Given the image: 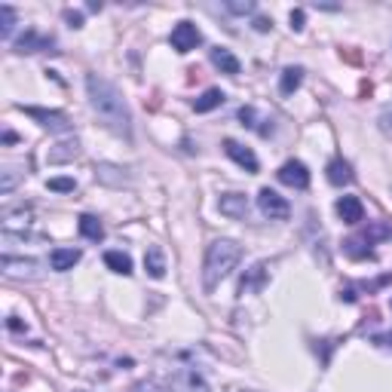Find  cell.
I'll use <instances>...</instances> for the list:
<instances>
[{
	"mask_svg": "<svg viewBox=\"0 0 392 392\" xmlns=\"http://www.w3.org/2000/svg\"><path fill=\"white\" fill-rule=\"evenodd\" d=\"M86 92H89V104H92V111L98 113V120H102L113 135L129 141L132 138V113L126 108L120 89L113 86L111 80H104V77L89 74L86 77Z\"/></svg>",
	"mask_w": 392,
	"mask_h": 392,
	"instance_id": "cell-1",
	"label": "cell"
},
{
	"mask_svg": "<svg viewBox=\"0 0 392 392\" xmlns=\"http://www.w3.org/2000/svg\"><path fill=\"white\" fill-rule=\"evenodd\" d=\"M242 261V245L233 239H215L205 252V263H203V288L215 291L227 276L236 270V263Z\"/></svg>",
	"mask_w": 392,
	"mask_h": 392,
	"instance_id": "cell-2",
	"label": "cell"
},
{
	"mask_svg": "<svg viewBox=\"0 0 392 392\" xmlns=\"http://www.w3.org/2000/svg\"><path fill=\"white\" fill-rule=\"evenodd\" d=\"M22 113H28L31 120H37L44 129L49 132H68L71 129V120H68V113H62V111H46V108H31V104H16Z\"/></svg>",
	"mask_w": 392,
	"mask_h": 392,
	"instance_id": "cell-3",
	"label": "cell"
},
{
	"mask_svg": "<svg viewBox=\"0 0 392 392\" xmlns=\"http://www.w3.org/2000/svg\"><path fill=\"white\" fill-rule=\"evenodd\" d=\"M258 209H261V215L270 218V221H285V218L291 215L288 199L279 196L276 190H270V187H263L261 194H258Z\"/></svg>",
	"mask_w": 392,
	"mask_h": 392,
	"instance_id": "cell-4",
	"label": "cell"
},
{
	"mask_svg": "<svg viewBox=\"0 0 392 392\" xmlns=\"http://www.w3.org/2000/svg\"><path fill=\"white\" fill-rule=\"evenodd\" d=\"M172 49L175 53H190V49H196L199 44H203V34H199V28L194 25V22H178L175 28H172Z\"/></svg>",
	"mask_w": 392,
	"mask_h": 392,
	"instance_id": "cell-5",
	"label": "cell"
},
{
	"mask_svg": "<svg viewBox=\"0 0 392 392\" xmlns=\"http://www.w3.org/2000/svg\"><path fill=\"white\" fill-rule=\"evenodd\" d=\"M3 276H10V279H37L40 276V263L31 261V258H10V254H3Z\"/></svg>",
	"mask_w": 392,
	"mask_h": 392,
	"instance_id": "cell-6",
	"label": "cell"
},
{
	"mask_svg": "<svg viewBox=\"0 0 392 392\" xmlns=\"http://www.w3.org/2000/svg\"><path fill=\"white\" fill-rule=\"evenodd\" d=\"M267 282H270V270H267V263H252V267L242 273V279H239V295H258V291L267 288Z\"/></svg>",
	"mask_w": 392,
	"mask_h": 392,
	"instance_id": "cell-7",
	"label": "cell"
},
{
	"mask_svg": "<svg viewBox=\"0 0 392 392\" xmlns=\"http://www.w3.org/2000/svg\"><path fill=\"white\" fill-rule=\"evenodd\" d=\"M276 178H279L282 184H288V187H295V190L310 187V169H306L301 160H288L279 172H276Z\"/></svg>",
	"mask_w": 392,
	"mask_h": 392,
	"instance_id": "cell-8",
	"label": "cell"
},
{
	"mask_svg": "<svg viewBox=\"0 0 392 392\" xmlns=\"http://www.w3.org/2000/svg\"><path fill=\"white\" fill-rule=\"evenodd\" d=\"M224 153L230 156V160L236 162V166H242L245 172H252V175L261 169V162H258V156H254L252 147L239 144V141H233V138H227V141H224Z\"/></svg>",
	"mask_w": 392,
	"mask_h": 392,
	"instance_id": "cell-9",
	"label": "cell"
},
{
	"mask_svg": "<svg viewBox=\"0 0 392 392\" xmlns=\"http://www.w3.org/2000/svg\"><path fill=\"white\" fill-rule=\"evenodd\" d=\"M172 392H212L194 368H178L172 374Z\"/></svg>",
	"mask_w": 392,
	"mask_h": 392,
	"instance_id": "cell-10",
	"label": "cell"
},
{
	"mask_svg": "<svg viewBox=\"0 0 392 392\" xmlns=\"http://www.w3.org/2000/svg\"><path fill=\"white\" fill-rule=\"evenodd\" d=\"M334 209H337V218L344 221V224H359V221L365 218V205H362L359 196H340Z\"/></svg>",
	"mask_w": 392,
	"mask_h": 392,
	"instance_id": "cell-11",
	"label": "cell"
},
{
	"mask_svg": "<svg viewBox=\"0 0 392 392\" xmlns=\"http://www.w3.org/2000/svg\"><path fill=\"white\" fill-rule=\"evenodd\" d=\"M325 175H328V181L334 184V187H344V184H353V166L344 160V156H334L331 162L325 166Z\"/></svg>",
	"mask_w": 392,
	"mask_h": 392,
	"instance_id": "cell-12",
	"label": "cell"
},
{
	"mask_svg": "<svg viewBox=\"0 0 392 392\" xmlns=\"http://www.w3.org/2000/svg\"><path fill=\"white\" fill-rule=\"evenodd\" d=\"M218 209H221V215H227V218H245L248 215V199L242 196V194H224L218 199Z\"/></svg>",
	"mask_w": 392,
	"mask_h": 392,
	"instance_id": "cell-13",
	"label": "cell"
},
{
	"mask_svg": "<svg viewBox=\"0 0 392 392\" xmlns=\"http://www.w3.org/2000/svg\"><path fill=\"white\" fill-rule=\"evenodd\" d=\"M80 248H53L49 252V267L65 273V270H74V263H80Z\"/></svg>",
	"mask_w": 392,
	"mask_h": 392,
	"instance_id": "cell-14",
	"label": "cell"
},
{
	"mask_svg": "<svg viewBox=\"0 0 392 392\" xmlns=\"http://www.w3.org/2000/svg\"><path fill=\"white\" fill-rule=\"evenodd\" d=\"M212 65H215L221 74H230V77H236L242 65H239V59L230 53V49H224V46H215L212 49Z\"/></svg>",
	"mask_w": 392,
	"mask_h": 392,
	"instance_id": "cell-15",
	"label": "cell"
},
{
	"mask_svg": "<svg viewBox=\"0 0 392 392\" xmlns=\"http://www.w3.org/2000/svg\"><path fill=\"white\" fill-rule=\"evenodd\" d=\"M12 46H16V53H40V49L53 46V37H44V34H37V31H25Z\"/></svg>",
	"mask_w": 392,
	"mask_h": 392,
	"instance_id": "cell-16",
	"label": "cell"
},
{
	"mask_svg": "<svg viewBox=\"0 0 392 392\" xmlns=\"http://www.w3.org/2000/svg\"><path fill=\"white\" fill-rule=\"evenodd\" d=\"M144 270L153 279H162V276H166V254H162L160 245H151L144 252Z\"/></svg>",
	"mask_w": 392,
	"mask_h": 392,
	"instance_id": "cell-17",
	"label": "cell"
},
{
	"mask_svg": "<svg viewBox=\"0 0 392 392\" xmlns=\"http://www.w3.org/2000/svg\"><path fill=\"white\" fill-rule=\"evenodd\" d=\"M77 227H80V236L83 239H89V242H102L104 239V224L95 215H80Z\"/></svg>",
	"mask_w": 392,
	"mask_h": 392,
	"instance_id": "cell-18",
	"label": "cell"
},
{
	"mask_svg": "<svg viewBox=\"0 0 392 392\" xmlns=\"http://www.w3.org/2000/svg\"><path fill=\"white\" fill-rule=\"evenodd\" d=\"M95 178L102 184H111V187H123V184H129V178L123 175V169L120 166H111V162H102V166H95Z\"/></svg>",
	"mask_w": 392,
	"mask_h": 392,
	"instance_id": "cell-19",
	"label": "cell"
},
{
	"mask_svg": "<svg viewBox=\"0 0 392 392\" xmlns=\"http://www.w3.org/2000/svg\"><path fill=\"white\" fill-rule=\"evenodd\" d=\"M239 120H242V126H248V129H254V132H261V135H270L273 129H270V120H263L258 117V111L252 108V104H245V108H239Z\"/></svg>",
	"mask_w": 392,
	"mask_h": 392,
	"instance_id": "cell-20",
	"label": "cell"
},
{
	"mask_svg": "<svg viewBox=\"0 0 392 392\" xmlns=\"http://www.w3.org/2000/svg\"><path fill=\"white\" fill-rule=\"evenodd\" d=\"M77 156H80V144H77V138H71V141H59L49 151V162H71Z\"/></svg>",
	"mask_w": 392,
	"mask_h": 392,
	"instance_id": "cell-21",
	"label": "cell"
},
{
	"mask_svg": "<svg viewBox=\"0 0 392 392\" xmlns=\"http://www.w3.org/2000/svg\"><path fill=\"white\" fill-rule=\"evenodd\" d=\"M304 83V68H285L279 77V92L282 95H295Z\"/></svg>",
	"mask_w": 392,
	"mask_h": 392,
	"instance_id": "cell-22",
	"label": "cell"
},
{
	"mask_svg": "<svg viewBox=\"0 0 392 392\" xmlns=\"http://www.w3.org/2000/svg\"><path fill=\"white\" fill-rule=\"evenodd\" d=\"M224 98H227V95H224L221 89H205L203 95H199L196 102H194V111H196V113H209V111L221 108V104H224Z\"/></svg>",
	"mask_w": 392,
	"mask_h": 392,
	"instance_id": "cell-23",
	"label": "cell"
},
{
	"mask_svg": "<svg viewBox=\"0 0 392 392\" xmlns=\"http://www.w3.org/2000/svg\"><path fill=\"white\" fill-rule=\"evenodd\" d=\"M344 252L349 254L353 261H371L374 258V252H371V245L362 236H353V239H346L344 242Z\"/></svg>",
	"mask_w": 392,
	"mask_h": 392,
	"instance_id": "cell-24",
	"label": "cell"
},
{
	"mask_svg": "<svg viewBox=\"0 0 392 392\" xmlns=\"http://www.w3.org/2000/svg\"><path fill=\"white\" fill-rule=\"evenodd\" d=\"M104 263H108L113 273H120V276L132 273V258H129V254H123V252H108V254H104Z\"/></svg>",
	"mask_w": 392,
	"mask_h": 392,
	"instance_id": "cell-25",
	"label": "cell"
},
{
	"mask_svg": "<svg viewBox=\"0 0 392 392\" xmlns=\"http://www.w3.org/2000/svg\"><path fill=\"white\" fill-rule=\"evenodd\" d=\"M359 236L365 239L368 245H374V242H380V239H392V227L389 224H368V230H362Z\"/></svg>",
	"mask_w": 392,
	"mask_h": 392,
	"instance_id": "cell-26",
	"label": "cell"
},
{
	"mask_svg": "<svg viewBox=\"0 0 392 392\" xmlns=\"http://www.w3.org/2000/svg\"><path fill=\"white\" fill-rule=\"evenodd\" d=\"M12 28H16V10L12 6H0V37H10Z\"/></svg>",
	"mask_w": 392,
	"mask_h": 392,
	"instance_id": "cell-27",
	"label": "cell"
},
{
	"mask_svg": "<svg viewBox=\"0 0 392 392\" xmlns=\"http://www.w3.org/2000/svg\"><path fill=\"white\" fill-rule=\"evenodd\" d=\"M46 187L53 190V194H74V190H77V181H74V178H49Z\"/></svg>",
	"mask_w": 392,
	"mask_h": 392,
	"instance_id": "cell-28",
	"label": "cell"
},
{
	"mask_svg": "<svg viewBox=\"0 0 392 392\" xmlns=\"http://www.w3.org/2000/svg\"><path fill=\"white\" fill-rule=\"evenodd\" d=\"M19 184V175L12 169H3V178H0V194H12Z\"/></svg>",
	"mask_w": 392,
	"mask_h": 392,
	"instance_id": "cell-29",
	"label": "cell"
},
{
	"mask_svg": "<svg viewBox=\"0 0 392 392\" xmlns=\"http://www.w3.org/2000/svg\"><path fill=\"white\" fill-rule=\"evenodd\" d=\"M227 12H233V16H248V12H254V3L252 0H236V3H224Z\"/></svg>",
	"mask_w": 392,
	"mask_h": 392,
	"instance_id": "cell-30",
	"label": "cell"
},
{
	"mask_svg": "<svg viewBox=\"0 0 392 392\" xmlns=\"http://www.w3.org/2000/svg\"><path fill=\"white\" fill-rule=\"evenodd\" d=\"M129 392H162V389H160V383L156 380H141V383H135Z\"/></svg>",
	"mask_w": 392,
	"mask_h": 392,
	"instance_id": "cell-31",
	"label": "cell"
},
{
	"mask_svg": "<svg viewBox=\"0 0 392 392\" xmlns=\"http://www.w3.org/2000/svg\"><path fill=\"white\" fill-rule=\"evenodd\" d=\"M371 344H377V346H383V349H392V331L374 334V337H371Z\"/></svg>",
	"mask_w": 392,
	"mask_h": 392,
	"instance_id": "cell-32",
	"label": "cell"
},
{
	"mask_svg": "<svg viewBox=\"0 0 392 392\" xmlns=\"http://www.w3.org/2000/svg\"><path fill=\"white\" fill-rule=\"evenodd\" d=\"M65 22L71 28H83V16H80V12H74V10H65Z\"/></svg>",
	"mask_w": 392,
	"mask_h": 392,
	"instance_id": "cell-33",
	"label": "cell"
},
{
	"mask_svg": "<svg viewBox=\"0 0 392 392\" xmlns=\"http://www.w3.org/2000/svg\"><path fill=\"white\" fill-rule=\"evenodd\" d=\"M291 28L304 31V10H291Z\"/></svg>",
	"mask_w": 392,
	"mask_h": 392,
	"instance_id": "cell-34",
	"label": "cell"
},
{
	"mask_svg": "<svg viewBox=\"0 0 392 392\" xmlns=\"http://www.w3.org/2000/svg\"><path fill=\"white\" fill-rule=\"evenodd\" d=\"M270 28H273V22H270V19H263V16H258L254 19V31H261V34H267Z\"/></svg>",
	"mask_w": 392,
	"mask_h": 392,
	"instance_id": "cell-35",
	"label": "cell"
},
{
	"mask_svg": "<svg viewBox=\"0 0 392 392\" xmlns=\"http://www.w3.org/2000/svg\"><path fill=\"white\" fill-rule=\"evenodd\" d=\"M6 325H10V331H19V334L25 331V322H22V319H16V316L6 319Z\"/></svg>",
	"mask_w": 392,
	"mask_h": 392,
	"instance_id": "cell-36",
	"label": "cell"
},
{
	"mask_svg": "<svg viewBox=\"0 0 392 392\" xmlns=\"http://www.w3.org/2000/svg\"><path fill=\"white\" fill-rule=\"evenodd\" d=\"M16 141H19V138H16V132H10V129L3 132V144H16Z\"/></svg>",
	"mask_w": 392,
	"mask_h": 392,
	"instance_id": "cell-37",
	"label": "cell"
},
{
	"mask_svg": "<svg viewBox=\"0 0 392 392\" xmlns=\"http://www.w3.org/2000/svg\"><path fill=\"white\" fill-rule=\"evenodd\" d=\"M77 392H86V389H77Z\"/></svg>",
	"mask_w": 392,
	"mask_h": 392,
	"instance_id": "cell-38",
	"label": "cell"
},
{
	"mask_svg": "<svg viewBox=\"0 0 392 392\" xmlns=\"http://www.w3.org/2000/svg\"><path fill=\"white\" fill-rule=\"evenodd\" d=\"M242 392H252V389H242Z\"/></svg>",
	"mask_w": 392,
	"mask_h": 392,
	"instance_id": "cell-39",
	"label": "cell"
}]
</instances>
